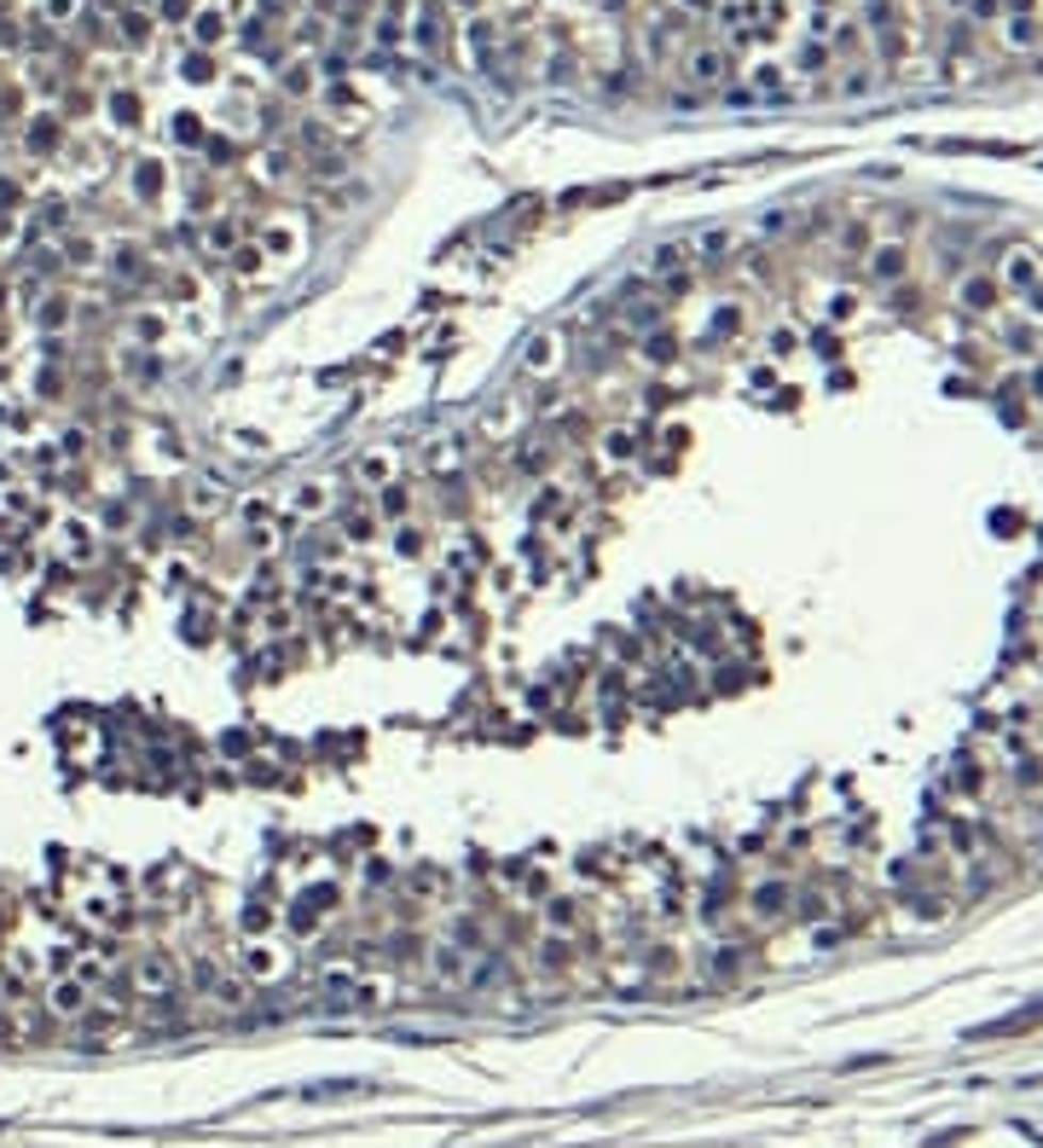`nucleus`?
<instances>
[{"instance_id":"obj_1","label":"nucleus","mask_w":1043,"mask_h":1148,"mask_svg":"<svg viewBox=\"0 0 1043 1148\" xmlns=\"http://www.w3.org/2000/svg\"><path fill=\"white\" fill-rule=\"evenodd\" d=\"M337 910H342V888H337V882H313V888H302L296 900L284 905L290 940H313V934H325Z\"/></svg>"},{"instance_id":"obj_2","label":"nucleus","mask_w":1043,"mask_h":1148,"mask_svg":"<svg viewBox=\"0 0 1043 1148\" xmlns=\"http://www.w3.org/2000/svg\"><path fill=\"white\" fill-rule=\"evenodd\" d=\"M731 70H736V52L724 47V42H696V47L679 52V76H684L690 94H713V87H724V82H731Z\"/></svg>"},{"instance_id":"obj_3","label":"nucleus","mask_w":1043,"mask_h":1148,"mask_svg":"<svg viewBox=\"0 0 1043 1148\" xmlns=\"http://www.w3.org/2000/svg\"><path fill=\"white\" fill-rule=\"evenodd\" d=\"M261 256L273 261H296L302 249H308V215L302 209H273L267 221H261Z\"/></svg>"},{"instance_id":"obj_4","label":"nucleus","mask_w":1043,"mask_h":1148,"mask_svg":"<svg viewBox=\"0 0 1043 1148\" xmlns=\"http://www.w3.org/2000/svg\"><path fill=\"white\" fill-rule=\"evenodd\" d=\"M743 910H748V922H754V928L788 922V917H795V882H788V876H760L754 888H748Z\"/></svg>"},{"instance_id":"obj_5","label":"nucleus","mask_w":1043,"mask_h":1148,"mask_svg":"<svg viewBox=\"0 0 1043 1148\" xmlns=\"http://www.w3.org/2000/svg\"><path fill=\"white\" fill-rule=\"evenodd\" d=\"M446 42H453V0H418L412 47L424 52V59H446Z\"/></svg>"},{"instance_id":"obj_6","label":"nucleus","mask_w":1043,"mask_h":1148,"mask_svg":"<svg viewBox=\"0 0 1043 1148\" xmlns=\"http://www.w3.org/2000/svg\"><path fill=\"white\" fill-rule=\"evenodd\" d=\"M465 47L475 70H493L505 59V30H499V12H470L465 18Z\"/></svg>"},{"instance_id":"obj_7","label":"nucleus","mask_w":1043,"mask_h":1148,"mask_svg":"<svg viewBox=\"0 0 1043 1148\" xmlns=\"http://www.w3.org/2000/svg\"><path fill=\"white\" fill-rule=\"evenodd\" d=\"M643 447H650V435H643L638 424H609V430L598 435V458H603V470H626V465H638Z\"/></svg>"},{"instance_id":"obj_8","label":"nucleus","mask_w":1043,"mask_h":1148,"mask_svg":"<svg viewBox=\"0 0 1043 1148\" xmlns=\"http://www.w3.org/2000/svg\"><path fill=\"white\" fill-rule=\"evenodd\" d=\"M424 969H429V981H435V986H458V992H470L475 957L441 940V945H429V952H424Z\"/></svg>"},{"instance_id":"obj_9","label":"nucleus","mask_w":1043,"mask_h":1148,"mask_svg":"<svg viewBox=\"0 0 1043 1148\" xmlns=\"http://www.w3.org/2000/svg\"><path fill=\"white\" fill-rule=\"evenodd\" d=\"M232 35V18H227V6H197L192 18H186V42L197 47V52H221V42Z\"/></svg>"},{"instance_id":"obj_10","label":"nucleus","mask_w":1043,"mask_h":1148,"mask_svg":"<svg viewBox=\"0 0 1043 1148\" xmlns=\"http://www.w3.org/2000/svg\"><path fill=\"white\" fill-rule=\"evenodd\" d=\"M354 476H360L365 487H389L394 476H401V453H394V447H365V453L354 458Z\"/></svg>"},{"instance_id":"obj_11","label":"nucleus","mask_w":1043,"mask_h":1148,"mask_svg":"<svg viewBox=\"0 0 1043 1148\" xmlns=\"http://www.w3.org/2000/svg\"><path fill=\"white\" fill-rule=\"evenodd\" d=\"M128 187H134L140 204H163V192H168V163H163V157H140V163L128 168Z\"/></svg>"},{"instance_id":"obj_12","label":"nucleus","mask_w":1043,"mask_h":1148,"mask_svg":"<svg viewBox=\"0 0 1043 1148\" xmlns=\"http://www.w3.org/2000/svg\"><path fill=\"white\" fill-rule=\"evenodd\" d=\"M401 888H406V900H412V905H435L446 893V870L418 864V870H406V876H401Z\"/></svg>"},{"instance_id":"obj_13","label":"nucleus","mask_w":1043,"mask_h":1148,"mask_svg":"<svg viewBox=\"0 0 1043 1148\" xmlns=\"http://www.w3.org/2000/svg\"><path fill=\"white\" fill-rule=\"evenodd\" d=\"M279 94L284 99H313V94H320V76H313L308 59H284L279 64Z\"/></svg>"},{"instance_id":"obj_14","label":"nucleus","mask_w":1043,"mask_h":1148,"mask_svg":"<svg viewBox=\"0 0 1043 1148\" xmlns=\"http://www.w3.org/2000/svg\"><path fill=\"white\" fill-rule=\"evenodd\" d=\"M679 354H684V342H679V332H672V325H655V332L643 337V360H650L655 372H667Z\"/></svg>"},{"instance_id":"obj_15","label":"nucleus","mask_w":1043,"mask_h":1148,"mask_svg":"<svg viewBox=\"0 0 1043 1148\" xmlns=\"http://www.w3.org/2000/svg\"><path fill=\"white\" fill-rule=\"evenodd\" d=\"M128 337L145 342V349H157V342L168 337V313L163 308H134L128 313Z\"/></svg>"},{"instance_id":"obj_16","label":"nucleus","mask_w":1043,"mask_h":1148,"mask_svg":"<svg viewBox=\"0 0 1043 1148\" xmlns=\"http://www.w3.org/2000/svg\"><path fill=\"white\" fill-rule=\"evenodd\" d=\"M539 917H545V928H557V934H574L580 928V900L574 893H557V900H539Z\"/></svg>"},{"instance_id":"obj_17","label":"nucleus","mask_w":1043,"mask_h":1148,"mask_svg":"<svg viewBox=\"0 0 1043 1148\" xmlns=\"http://www.w3.org/2000/svg\"><path fill=\"white\" fill-rule=\"evenodd\" d=\"M180 82H192V87H215L221 82V59L215 52H186V59H180Z\"/></svg>"},{"instance_id":"obj_18","label":"nucleus","mask_w":1043,"mask_h":1148,"mask_svg":"<svg viewBox=\"0 0 1043 1148\" xmlns=\"http://www.w3.org/2000/svg\"><path fill=\"white\" fill-rule=\"evenodd\" d=\"M221 261H227L238 279H261V273H267V256H261V244H249V239H238Z\"/></svg>"},{"instance_id":"obj_19","label":"nucleus","mask_w":1043,"mask_h":1148,"mask_svg":"<svg viewBox=\"0 0 1043 1148\" xmlns=\"http://www.w3.org/2000/svg\"><path fill=\"white\" fill-rule=\"evenodd\" d=\"M377 528H382V517H377V505H360V511H342V539H348V546H365V539H377Z\"/></svg>"},{"instance_id":"obj_20","label":"nucleus","mask_w":1043,"mask_h":1148,"mask_svg":"<svg viewBox=\"0 0 1043 1148\" xmlns=\"http://www.w3.org/2000/svg\"><path fill=\"white\" fill-rule=\"evenodd\" d=\"M377 494H382L377 517L382 522H406V511H412V487H406V476H394L389 487H377Z\"/></svg>"},{"instance_id":"obj_21","label":"nucleus","mask_w":1043,"mask_h":1148,"mask_svg":"<svg viewBox=\"0 0 1043 1148\" xmlns=\"http://www.w3.org/2000/svg\"><path fill=\"white\" fill-rule=\"evenodd\" d=\"M104 111H111L116 128H140L145 123V104H140V94H128V87H116V94L104 99Z\"/></svg>"},{"instance_id":"obj_22","label":"nucleus","mask_w":1043,"mask_h":1148,"mask_svg":"<svg viewBox=\"0 0 1043 1148\" xmlns=\"http://www.w3.org/2000/svg\"><path fill=\"white\" fill-rule=\"evenodd\" d=\"M337 505V487L331 482H308L296 494V517H320V511H331Z\"/></svg>"},{"instance_id":"obj_23","label":"nucleus","mask_w":1043,"mask_h":1148,"mask_svg":"<svg viewBox=\"0 0 1043 1148\" xmlns=\"http://www.w3.org/2000/svg\"><path fill=\"white\" fill-rule=\"evenodd\" d=\"M743 308H736V302H719V308H713V342H731V337H743Z\"/></svg>"},{"instance_id":"obj_24","label":"nucleus","mask_w":1043,"mask_h":1148,"mask_svg":"<svg viewBox=\"0 0 1043 1148\" xmlns=\"http://www.w3.org/2000/svg\"><path fill=\"white\" fill-rule=\"evenodd\" d=\"M557 360H563V342L557 337H534V349H527L522 366H527V372H551Z\"/></svg>"},{"instance_id":"obj_25","label":"nucleus","mask_w":1043,"mask_h":1148,"mask_svg":"<svg viewBox=\"0 0 1043 1148\" xmlns=\"http://www.w3.org/2000/svg\"><path fill=\"white\" fill-rule=\"evenodd\" d=\"M551 458H557V447H551L545 435H527V441H522V453H517V465H522V470H545Z\"/></svg>"},{"instance_id":"obj_26","label":"nucleus","mask_w":1043,"mask_h":1148,"mask_svg":"<svg viewBox=\"0 0 1043 1148\" xmlns=\"http://www.w3.org/2000/svg\"><path fill=\"white\" fill-rule=\"evenodd\" d=\"M679 268H690V249H684V244H662V249L650 256V273H655V279H667V273H679Z\"/></svg>"},{"instance_id":"obj_27","label":"nucleus","mask_w":1043,"mask_h":1148,"mask_svg":"<svg viewBox=\"0 0 1043 1148\" xmlns=\"http://www.w3.org/2000/svg\"><path fill=\"white\" fill-rule=\"evenodd\" d=\"M186 499H192V511H215L221 499H227V482H215V476H197Z\"/></svg>"},{"instance_id":"obj_28","label":"nucleus","mask_w":1043,"mask_h":1148,"mask_svg":"<svg viewBox=\"0 0 1043 1148\" xmlns=\"http://www.w3.org/2000/svg\"><path fill=\"white\" fill-rule=\"evenodd\" d=\"M563 511H569V487H545V494L534 499V522H557Z\"/></svg>"},{"instance_id":"obj_29","label":"nucleus","mask_w":1043,"mask_h":1148,"mask_svg":"<svg viewBox=\"0 0 1043 1148\" xmlns=\"http://www.w3.org/2000/svg\"><path fill=\"white\" fill-rule=\"evenodd\" d=\"M163 290H168V302H197V290H203V285H197V273H192V268H175Z\"/></svg>"},{"instance_id":"obj_30","label":"nucleus","mask_w":1043,"mask_h":1148,"mask_svg":"<svg viewBox=\"0 0 1043 1148\" xmlns=\"http://www.w3.org/2000/svg\"><path fill=\"white\" fill-rule=\"evenodd\" d=\"M180 632H186V644H209V638H215V615H209V610H186Z\"/></svg>"},{"instance_id":"obj_31","label":"nucleus","mask_w":1043,"mask_h":1148,"mask_svg":"<svg viewBox=\"0 0 1043 1148\" xmlns=\"http://www.w3.org/2000/svg\"><path fill=\"white\" fill-rule=\"evenodd\" d=\"M192 12H197V0H157V12H151V18H157V23H180V30H186V18H192Z\"/></svg>"},{"instance_id":"obj_32","label":"nucleus","mask_w":1043,"mask_h":1148,"mask_svg":"<svg viewBox=\"0 0 1043 1148\" xmlns=\"http://www.w3.org/2000/svg\"><path fill=\"white\" fill-rule=\"evenodd\" d=\"M424 546H429V539H424V528H412V522H406V528H394V551H401V557H424Z\"/></svg>"},{"instance_id":"obj_33","label":"nucleus","mask_w":1043,"mask_h":1148,"mask_svg":"<svg viewBox=\"0 0 1043 1148\" xmlns=\"http://www.w3.org/2000/svg\"><path fill=\"white\" fill-rule=\"evenodd\" d=\"M261 175H267V180H290V175H296V151H267V157H261Z\"/></svg>"},{"instance_id":"obj_34","label":"nucleus","mask_w":1043,"mask_h":1148,"mask_svg":"<svg viewBox=\"0 0 1043 1148\" xmlns=\"http://www.w3.org/2000/svg\"><path fill=\"white\" fill-rule=\"evenodd\" d=\"M446 465H458V441H435L429 447V470H446Z\"/></svg>"},{"instance_id":"obj_35","label":"nucleus","mask_w":1043,"mask_h":1148,"mask_svg":"<svg viewBox=\"0 0 1043 1148\" xmlns=\"http://www.w3.org/2000/svg\"><path fill=\"white\" fill-rule=\"evenodd\" d=\"M672 401H679V389H672V383H650V413H667Z\"/></svg>"},{"instance_id":"obj_36","label":"nucleus","mask_w":1043,"mask_h":1148,"mask_svg":"<svg viewBox=\"0 0 1043 1148\" xmlns=\"http://www.w3.org/2000/svg\"><path fill=\"white\" fill-rule=\"evenodd\" d=\"M64 320H70V302H64V296H52L47 308H42V325H64Z\"/></svg>"}]
</instances>
